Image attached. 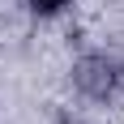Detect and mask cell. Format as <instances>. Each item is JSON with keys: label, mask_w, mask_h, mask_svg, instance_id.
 I'll return each instance as SVG.
<instances>
[{"label": "cell", "mask_w": 124, "mask_h": 124, "mask_svg": "<svg viewBox=\"0 0 124 124\" xmlns=\"http://www.w3.org/2000/svg\"><path fill=\"white\" fill-rule=\"evenodd\" d=\"M26 4H30L34 13H43V17H51V13H60L69 0H26Z\"/></svg>", "instance_id": "obj_1"}]
</instances>
